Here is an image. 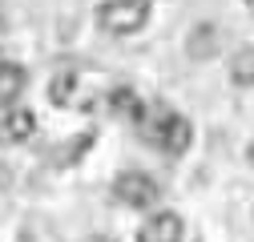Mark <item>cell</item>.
I'll list each match as a JSON object with an SVG mask.
<instances>
[{
    "mask_svg": "<svg viewBox=\"0 0 254 242\" xmlns=\"http://www.w3.org/2000/svg\"><path fill=\"white\" fill-rule=\"evenodd\" d=\"M230 77H234V85H254V49H246V53L234 57Z\"/></svg>",
    "mask_w": 254,
    "mask_h": 242,
    "instance_id": "obj_10",
    "label": "cell"
},
{
    "mask_svg": "<svg viewBox=\"0 0 254 242\" xmlns=\"http://www.w3.org/2000/svg\"><path fill=\"white\" fill-rule=\"evenodd\" d=\"M170 117H174V109H170V105H162V101L141 105V109H137V117H133V125H137L141 141L162 145V133H166V125H170Z\"/></svg>",
    "mask_w": 254,
    "mask_h": 242,
    "instance_id": "obj_3",
    "label": "cell"
},
{
    "mask_svg": "<svg viewBox=\"0 0 254 242\" xmlns=\"http://www.w3.org/2000/svg\"><path fill=\"white\" fill-rule=\"evenodd\" d=\"M69 93H73V73H65V77H57V81H53V89H49V97H53V105H65V101H69Z\"/></svg>",
    "mask_w": 254,
    "mask_h": 242,
    "instance_id": "obj_11",
    "label": "cell"
},
{
    "mask_svg": "<svg viewBox=\"0 0 254 242\" xmlns=\"http://www.w3.org/2000/svg\"><path fill=\"white\" fill-rule=\"evenodd\" d=\"M109 105H113L117 117H137V109H141V101H137L133 89H113V93H109Z\"/></svg>",
    "mask_w": 254,
    "mask_h": 242,
    "instance_id": "obj_9",
    "label": "cell"
},
{
    "mask_svg": "<svg viewBox=\"0 0 254 242\" xmlns=\"http://www.w3.org/2000/svg\"><path fill=\"white\" fill-rule=\"evenodd\" d=\"M113 194H117V202L121 206H133V210H149V206H157V182L149 178V174H141V170H125V174H117V182H113Z\"/></svg>",
    "mask_w": 254,
    "mask_h": 242,
    "instance_id": "obj_2",
    "label": "cell"
},
{
    "mask_svg": "<svg viewBox=\"0 0 254 242\" xmlns=\"http://www.w3.org/2000/svg\"><path fill=\"white\" fill-rule=\"evenodd\" d=\"M214 49H218V33H214V24H198V28H194V37H190V57H194V60H206Z\"/></svg>",
    "mask_w": 254,
    "mask_h": 242,
    "instance_id": "obj_8",
    "label": "cell"
},
{
    "mask_svg": "<svg viewBox=\"0 0 254 242\" xmlns=\"http://www.w3.org/2000/svg\"><path fill=\"white\" fill-rule=\"evenodd\" d=\"M33 129H37V117L28 109L8 105L4 113H0V145H20V141L33 137Z\"/></svg>",
    "mask_w": 254,
    "mask_h": 242,
    "instance_id": "obj_4",
    "label": "cell"
},
{
    "mask_svg": "<svg viewBox=\"0 0 254 242\" xmlns=\"http://www.w3.org/2000/svg\"><path fill=\"white\" fill-rule=\"evenodd\" d=\"M137 242H182V218L174 210H162V214H149L137 230Z\"/></svg>",
    "mask_w": 254,
    "mask_h": 242,
    "instance_id": "obj_5",
    "label": "cell"
},
{
    "mask_svg": "<svg viewBox=\"0 0 254 242\" xmlns=\"http://www.w3.org/2000/svg\"><path fill=\"white\" fill-rule=\"evenodd\" d=\"M20 242H33V238H28V234H24V238H20Z\"/></svg>",
    "mask_w": 254,
    "mask_h": 242,
    "instance_id": "obj_13",
    "label": "cell"
},
{
    "mask_svg": "<svg viewBox=\"0 0 254 242\" xmlns=\"http://www.w3.org/2000/svg\"><path fill=\"white\" fill-rule=\"evenodd\" d=\"M250 166H254V145H250Z\"/></svg>",
    "mask_w": 254,
    "mask_h": 242,
    "instance_id": "obj_12",
    "label": "cell"
},
{
    "mask_svg": "<svg viewBox=\"0 0 254 242\" xmlns=\"http://www.w3.org/2000/svg\"><path fill=\"white\" fill-rule=\"evenodd\" d=\"M24 69L16 60H0V105H16V97L24 93Z\"/></svg>",
    "mask_w": 254,
    "mask_h": 242,
    "instance_id": "obj_7",
    "label": "cell"
},
{
    "mask_svg": "<svg viewBox=\"0 0 254 242\" xmlns=\"http://www.w3.org/2000/svg\"><path fill=\"white\" fill-rule=\"evenodd\" d=\"M190 141H194V125L182 117V113H174L170 117V125H166V133H162V154H170V158H182L186 149H190Z\"/></svg>",
    "mask_w": 254,
    "mask_h": 242,
    "instance_id": "obj_6",
    "label": "cell"
},
{
    "mask_svg": "<svg viewBox=\"0 0 254 242\" xmlns=\"http://www.w3.org/2000/svg\"><path fill=\"white\" fill-rule=\"evenodd\" d=\"M149 20V0H105L97 8V24L109 37H133Z\"/></svg>",
    "mask_w": 254,
    "mask_h": 242,
    "instance_id": "obj_1",
    "label": "cell"
}]
</instances>
